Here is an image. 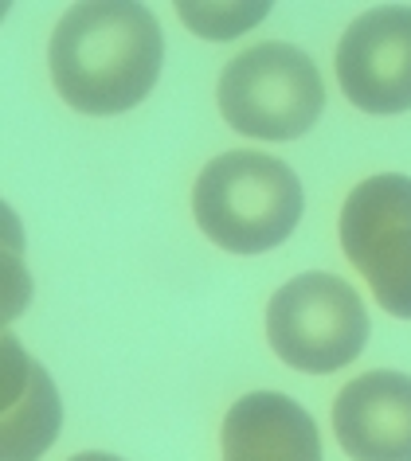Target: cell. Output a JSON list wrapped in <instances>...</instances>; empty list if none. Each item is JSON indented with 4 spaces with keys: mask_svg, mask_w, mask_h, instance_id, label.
Wrapping results in <instances>:
<instances>
[{
    "mask_svg": "<svg viewBox=\"0 0 411 461\" xmlns=\"http://www.w3.org/2000/svg\"><path fill=\"white\" fill-rule=\"evenodd\" d=\"M48 63L67 106L110 118L150 98L165 63V32L133 0L75 5L55 24Z\"/></svg>",
    "mask_w": 411,
    "mask_h": 461,
    "instance_id": "obj_1",
    "label": "cell"
},
{
    "mask_svg": "<svg viewBox=\"0 0 411 461\" xmlns=\"http://www.w3.org/2000/svg\"><path fill=\"white\" fill-rule=\"evenodd\" d=\"M302 180L267 153H224L204 165L192 188L200 230L232 255H267L287 243L302 219Z\"/></svg>",
    "mask_w": 411,
    "mask_h": 461,
    "instance_id": "obj_2",
    "label": "cell"
},
{
    "mask_svg": "<svg viewBox=\"0 0 411 461\" xmlns=\"http://www.w3.org/2000/svg\"><path fill=\"white\" fill-rule=\"evenodd\" d=\"M322 110V75L294 43H259L220 75V113L235 133L255 141H294L314 130Z\"/></svg>",
    "mask_w": 411,
    "mask_h": 461,
    "instance_id": "obj_3",
    "label": "cell"
},
{
    "mask_svg": "<svg viewBox=\"0 0 411 461\" xmlns=\"http://www.w3.org/2000/svg\"><path fill=\"white\" fill-rule=\"evenodd\" d=\"M267 340L287 367L329 375L364 352L369 313L361 294L337 274H298L270 297Z\"/></svg>",
    "mask_w": 411,
    "mask_h": 461,
    "instance_id": "obj_4",
    "label": "cell"
},
{
    "mask_svg": "<svg viewBox=\"0 0 411 461\" xmlns=\"http://www.w3.org/2000/svg\"><path fill=\"white\" fill-rule=\"evenodd\" d=\"M341 250L364 274L376 305L411 321V176L380 172L349 192Z\"/></svg>",
    "mask_w": 411,
    "mask_h": 461,
    "instance_id": "obj_5",
    "label": "cell"
},
{
    "mask_svg": "<svg viewBox=\"0 0 411 461\" xmlns=\"http://www.w3.org/2000/svg\"><path fill=\"white\" fill-rule=\"evenodd\" d=\"M337 83L364 113L411 110V8L384 5L357 16L337 43Z\"/></svg>",
    "mask_w": 411,
    "mask_h": 461,
    "instance_id": "obj_6",
    "label": "cell"
},
{
    "mask_svg": "<svg viewBox=\"0 0 411 461\" xmlns=\"http://www.w3.org/2000/svg\"><path fill=\"white\" fill-rule=\"evenodd\" d=\"M333 430L352 461H411V375L349 379L333 402Z\"/></svg>",
    "mask_w": 411,
    "mask_h": 461,
    "instance_id": "obj_7",
    "label": "cell"
},
{
    "mask_svg": "<svg viewBox=\"0 0 411 461\" xmlns=\"http://www.w3.org/2000/svg\"><path fill=\"white\" fill-rule=\"evenodd\" d=\"M63 402L51 375L36 356L5 332V367H0V461H40L59 438Z\"/></svg>",
    "mask_w": 411,
    "mask_h": 461,
    "instance_id": "obj_8",
    "label": "cell"
},
{
    "mask_svg": "<svg viewBox=\"0 0 411 461\" xmlns=\"http://www.w3.org/2000/svg\"><path fill=\"white\" fill-rule=\"evenodd\" d=\"M224 461H322L314 419L290 395L251 391L235 399L220 430Z\"/></svg>",
    "mask_w": 411,
    "mask_h": 461,
    "instance_id": "obj_9",
    "label": "cell"
},
{
    "mask_svg": "<svg viewBox=\"0 0 411 461\" xmlns=\"http://www.w3.org/2000/svg\"><path fill=\"white\" fill-rule=\"evenodd\" d=\"M180 20H188V28L196 36H208V40H227V36H239V32L255 28L262 16H267V5H232V8H204V5H177Z\"/></svg>",
    "mask_w": 411,
    "mask_h": 461,
    "instance_id": "obj_10",
    "label": "cell"
},
{
    "mask_svg": "<svg viewBox=\"0 0 411 461\" xmlns=\"http://www.w3.org/2000/svg\"><path fill=\"white\" fill-rule=\"evenodd\" d=\"M71 461H122V457H114V454H75Z\"/></svg>",
    "mask_w": 411,
    "mask_h": 461,
    "instance_id": "obj_11",
    "label": "cell"
}]
</instances>
